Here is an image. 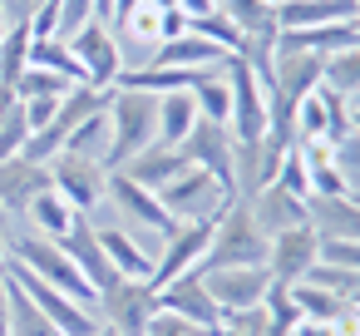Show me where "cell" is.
Returning <instances> with one entry per match:
<instances>
[{"label": "cell", "instance_id": "cell-15", "mask_svg": "<svg viewBox=\"0 0 360 336\" xmlns=\"http://www.w3.org/2000/svg\"><path fill=\"white\" fill-rule=\"evenodd\" d=\"M178 149H183V158H188L193 168H207V173H212V178H222V183L232 178V149H237V139H232V129H227V124L198 119Z\"/></svg>", "mask_w": 360, "mask_h": 336}, {"label": "cell", "instance_id": "cell-17", "mask_svg": "<svg viewBox=\"0 0 360 336\" xmlns=\"http://www.w3.org/2000/svg\"><path fill=\"white\" fill-rule=\"evenodd\" d=\"M242 203H247L252 223L262 228V237H276V232H286V228H301V223H311V213H306V198L286 193L281 183H266V188H257V193H252V198H242Z\"/></svg>", "mask_w": 360, "mask_h": 336}, {"label": "cell", "instance_id": "cell-37", "mask_svg": "<svg viewBox=\"0 0 360 336\" xmlns=\"http://www.w3.org/2000/svg\"><path fill=\"white\" fill-rule=\"evenodd\" d=\"M188 30H193V35H202V40H212V45H217V50H227V55H232V50H237V40H242V35H237V25H232L222 11L193 15V20H188Z\"/></svg>", "mask_w": 360, "mask_h": 336}, {"label": "cell", "instance_id": "cell-36", "mask_svg": "<svg viewBox=\"0 0 360 336\" xmlns=\"http://www.w3.org/2000/svg\"><path fill=\"white\" fill-rule=\"evenodd\" d=\"M306 282H311V287H326V292H335V297H345V301H355V292H360V272L335 267V262H316V267L306 272Z\"/></svg>", "mask_w": 360, "mask_h": 336}, {"label": "cell", "instance_id": "cell-21", "mask_svg": "<svg viewBox=\"0 0 360 336\" xmlns=\"http://www.w3.org/2000/svg\"><path fill=\"white\" fill-rule=\"evenodd\" d=\"M222 60H227V50H217L212 40H202V35H193V30H183V35H173V40H163V45L153 50V65H163V70H188V75H212V70H222Z\"/></svg>", "mask_w": 360, "mask_h": 336}, {"label": "cell", "instance_id": "cell-11", "mask_svg": "<svg viewBox=\"0 0 360 336\" xmlns=\"http://www.w3.org/2000/svg\"><path fill=\"white\" fill-rule=\"evenodd\" d=\"M207 242H212V223H178L168 237H163V247H158V262H153V287H163V282H173V277H183V272H198L202 267V252H207Z\"/></svg>", "mask_w": 360, "mask_h": 336}, {"label": "cell", "instance_id": "cell-38", "mask_svg": "<svg viewBox=\"0 0 360 336\" xmlns=\"http://www.w3.org/2000/svg\"><path fill=\"white\" fill-rule=\"evenodd\" d=\"M271 183H281L286 193H296V198H311V173H306V163H301V154L296 149H286L281 154V163H276V178Z\"/></svg>", "mask_w": 360, "mask_h": 336}, {"label": "cell", "instance_id": "cell-4", "mask_svg": "<svg viewBox=\"0 0 360 336\" xmlns=\"http://www.w3.org/2000/svg\"><path fill=\"white\" fill-rule=\"evenodd\" d=\"M158 203L173 213V223H217L232 203V188L222 178H212L207 168H183L173 183L158 188Z\"/></svg>", "mask_w": 360, "mask_h": 336}, {"label": "cell", "instance_id": "cell-52", "mask_svg": "<svg viewBox=\"0 0 360 336\" xmlns=\"http://www.w3.org/2000/svg\"><path fill=\"white\" fill-rule=\"evenodd\" d=\"M355 25H360V0H355Z\"/></svg>", "mask_w": 360, "mask_h": 336}, {"label": "cell", "instance_id": "cell-22", "mask_svg": "<svg viewBox=\"0 0 360 336\" xmlns=\"http://www.w3.org/2000/svg\"><path fill=\"white\" fill-rule=\"evenodd\" d=\"M94 228H99V247H104V257L119 277H143V282L153 277V252L129 228H119V223H94Z\"/></svg>", "mask_w": 360, "mask_h": 336}, {"label": "cell", "instance_id": "cell-51", "mask_svg": "<svg viewBox=\"0 0 360 336\" xmlns=\"http://www.w3.org/2000/svg\"><path fill=\"white\" fill-rule=\"evenodd\" d=\"M94 336H114V331H109V326H99V331H94Z\"/></svg>", "mask_w": 360, "mask_h": 336}, {"label": "cell", "instance_id": "cell-8", "mask_svg": "<svg viewBox=\"0 0 360 336\" xmlns=\"http://www.w3.org/2000/svg\"><path fill=\"white\" fill-rule=\"evenodd\" d=\"M70 50H75V60H79L84 85H94V89H114V85H119V75H124V50H119V35H114L104 20H89L84 30H75V35H70Z\"/></svg>", "mask_w": 360, "mask_h": 336}, {"label": "cell", "instance_id": "cell-42", "mask_svg": "<svg viewBox=\"0 0 360 336\" xmlns=\"http://www.w3.org/2000/svg\"><path fill=\"white\" fill-rule=\"evenodd\" d=\"M335 168H340L345 188L360 193V134H345V139L335 144Z\"/></svg>", "mask_w": 360, "mask_h": 336}, {"label": "cell", "instance_id": "cell-19", "mask_svg": "<svg viewBox=\"0 0 360 336\" xmlns=\"http://www.w3.org/2000/svg\"><path fill=\"white\" fill-rule=\"evenodd\" d=\"M45 188H50V163H30L25 154L0 163V213H6V218L25 213L30 198L45 193Z\"/></svg>", "mask_w": 360, "mask_h": 336}, {"label": "cell", "instance_id": "cell-30", "mask_svg": "<svg viewBox=\"0 0 360 336\" xmlns=\"http://www.w3.org/2000/svg\"><path fill=\"white\" fill-rule=\"evenodd\" d=\"M60 154H79V158H94V163H104L109 168V114L99 109V114H89L70 139H65V149Z\"/></svg>", "mask_w": 360, "mask_h": 336}, {"label": "cell", "instance_id": "cell-39", "mask_svg": "<svg viewBox=\"0 0 360 336\" xmlns=\"http://www.w3.org/2000/svg\"><path fill=\"white\" fill-rule=\"evenodd\" d=\"M25 139H30V124H25L20 104H11V114L0 119V163H6V158H15V154L25 149Z\"/></svg>", "mask_w": 360, "mask_h": 336}, {"label": "cell", "instance_id": "cell-26", "mask_svg": "<svg viewBox=\"0 0 360 336\" xmlns=\"http://www.w3.org/2000/svg\"><path fill=\"white\" fill-rule=\"evenodd\" d=\"M25 223H30V232H40V237H50V242H60L70 228H75V208H70V198L65 193H55V188H45V193H35L30 198V208L20 213Z\"/></svg>", "mask_w": 360, "mask_h": 336}, {"label": "cell", "instance_id": "cell-7", "mask_svg": "<svg viewBox=\"0 0 360 336\" xmlns=\"http://www.w3.org/2000/svg\"><path fill=\"white\" fill-rule=\"evenodd\" d=\"M50 188L65 193L75 213L94 218L104 208V193H109V168L94 158H79V154H55L50 158Z\"/></svg>", "mask_w": 360, "mask_h": 336}, {"label": "cell", "instance_id": "cell-34", "mask_svg": "<svg viewBox=\"0 0 360 336\" xmlns=\"http://www.w3.org/2000/svg\"><path fill=\"white\" fill-rule=\"evenodd\" d=\"M262 306H266V321H271V336H291V331L301 326V306L291 301V287H281V282H271V287H266V297H262Z\"/></svg>", "mask_w": 360, "mask_h": 336}, {"label": "cell", "instance_id": "cell-5", "mask_svg": "<svg viewBox=\"0 0 360 336\" xmlns=\"http://www.w3.org/2000/svg\"><path fill=\"white\" fill-rule=\"evenodd\" d=\"M158 311V292L143 277H114L99 297H94V316L99 326H109L114 336H143L148 321Z\"/></svg>", "mask_w": 360, "mask_h": 336}, {"label": "cell", "instance_id": "cell-44", "mask_svg": "<svg viewBox=\"0 0 360 336\" xmlns=\"http://www.w3.org/2000/svg\"><path fill=\"white\" fill-rule=\"evenodd\" d=\"M321 262H335V267H350V272H360V242L321 237Z\"/></svg>", "mask_w": 360, "mask_h": 336}, {"label": "cell", "instance_id": "cell-32", "mask_svg": "<svg viewBox=\"0 0 360 336\" xmlns=\"http://www.w3.org/2000/svg\"><path fill=\"white\" fill-rule=\"evenodd\" d=\"M291 301L301 306V321H340V316L350 311L345 297H335V292H326V287H311V282H296V287H291Z\"/></svg>", "mask_w": 360, "mask_h": 336}, {"label": "cell", "instance_id": "cell-13", "mask_svg": "<svg viewBox=\"0 0 360 336\" xmlns=\"http://www.w3.org/2000/svg\"><path fill=\"white\" fill-rule=\"evenodd\" d=\"M350 129H345V94L316 85L301 104H296V144L301 139H326V144H340Z\"/></svg>", "mask_w": 360, "mask_h": 336}, {"label": "cell", "instance_id": "cell-49", "mask_svg": "<svg viewBox=\"0 0 360 336\" xmlns=\"http://www.w3.org/2000/svg\"><path fill=\"white\" fill-rule=\"evenodd\" d=\"M148 6H158V11H178V0H148Z\"/></svg>", "mask_w": 360, "mask_h": 336}, {"label": "cell", "instance_id": "cell-45", "mask_svg": "<svg viewBox=\"0 0 360 336\" xmlns=\"http://www.w3.org/2000/svg\"><path fill=\"white\" fill-rule=\"evenodd\" d=\"M291 336H340V326L335 321H301Z\"/></svg>", "mask_w": 360, "mask_h": 336}, {"label": "cell", "instance_id": "cell-27", "mask_svg": "<svg viewBox=\"0 0 360 336\" xmlns=\"http://www.w3.org/2000/svg\"><path fill=\"white\" fill-rule=\"evenodd\" d=\"M0 282H6V297H11V336H65V331L25 297V287H20L15 277L0 272Z\"/></svg>", "mask_w": 360, "mask_h": 336}, {"label": "cell", "instance_id": "cell-23", "mask_svg": "<svg viewBox=\"0 0 360 336\" xmlns=\"http://www.w3.org/2000/svg\"><path fill=\"white\" fill-rule=\"evenodd\" d=\"M306 213H311V228H316L321 237L360 242V203H355L350 193H340V198H321V193H311V198H306Z\"/></svg>", "mask_w": 360, "mask_h": 336}, {"label": "cell", "instance_id": "cell-16", "mask_svg": "<svg viewBox=\"0 0 360 336\" xmlns=\"http://www.w3.org/2000/svg\"><path fill=\"white\" fill-rule=\"evenodd\" d=\"M276 163H281V149H271L266 139H237L232 149V198H252L257 188H266L276 178Z\"/></svg>", "mask_w": 360, "mask_h": 336}, {"label": "cell", "instance_id": "cell-20", "mask_svg": "<svg viewBox=\"0 0 360 336\" xmlns=\"http://www.w3.org/2000/svg\"><path fill=\"white\" fill-rule=\"evenodd\" d=\"M183 168H188L183 149H178V144H163V139H153L148 149H139V154H134L124 168H114V173H124V178H134L139 188L158 193V188H163V183H173Z\"/></svg>", "mask_w": 360, "mask_h": 336}, {"label": "cell", "instance_id": "cell-18", "mask_svg": "<svg viewBox=\"0 0 360 336\" xmlns=\"http://www.w3.org/2000/svg\"><path fill=\"white\" fill-rule=\"evenodd\" d=\"M60 247L70 252V262L79 267V277L94 287V297H99V292H104V287L119 277V272L109 267L104 247H99V228H94V218H84V213H79V218H75V228L60 237Z\"/></svg>", "mask_w": 360, "mask_h": 336}, {"label": "cell", "instance_id": "cell-31", "mask_svg": "<svg viewBox=\"0 0 360 336\" xmlns=\"http://www.w3.org/2000/svg\"><path fill=\"white\" fill-rule=\"evenodd\" d=\"M193 104H198V114L212 119V124H227V119H232V89H227L222 70L193 80Z\"/></svg>", "mask_w": 360, "mask_h": 336}, {"label": "cell", "instance_id": "cell-14", "mask_svg": "<svg viewBox=\"0 0 360 336\" xmlns=\"http://www.w3.org/2000/svg\"><path fill=\"white\" fill-rule=\"evenodd\" d=\"M217 311H242V306H262L266 287H271V272L266 267H212L202 272Z\"/></svg>", "mask_w": 360, "mask_h": 336}, {"label": "cell", "instance_id": "cell-40", "mask_svg": "<svg viewBox=\"0 0 360 336\" xmlns=\"http://www.w3.org/2000/svg\"><path fill=\"white\" fill-rule=\"evenodd\" d=\"M89 20H99V0H60V40H70Z\"/></svg>", "mask_w": 360, "mask_h": 336}, {"label": "cell", "instance_id": "cell-41", "mask_svg": "<svg viewBox=\"0 0 360 336\" xmlns=\"http://www.w3.org/2000/svg\"><path fill=\"white\" fill-rule=\"evenodd\" d=\"M222 326H227V331H237V336H271L266 306H242V311H222Z\"/></svg>", "mask_w": 360, "mask_h": 336}, {"label": "cell", "instance_id": "cell-54", "mask_svg": "<svg viewBox=\"0 0 360 336\" xmlns=\"http://www.w3.org/2000/svg\"><path fill=\"white\" fill-rule=\"evenodd\" d=\"M6 114H11V109H0V119H6Z\"/></svg>", "mask_w": 360, "mask_h": 336}, {"label": "cell", "instance_id": "cell-29", "mask_svg": "<svg viewBox=\"0 0 360 336\" xmlns=\"http://www.w3.org/2000/svg\"><path fill=\"white\" fill-rule=\"evenodd\" d=\"M30 65H40V70H50V75H60L65 85H84L79 60H75L70 40H60V35H50V40H30Z\"/></svg>", "mask_w": 360, "mask_h": 336}, {"label": "cell", "instance_id": "cell-53", "mask_svg": "<svg viewBox=\"0 0 360 336\" xmlns=\"http://www.w3.org/2000/svg\"><path fill=\"white\" fill-rule=\"evenodd\" d=\"M266 6H281V0H266Z\"/></svg>", "mask_w": 360, "mask_h": 336}, {"label": "cell", "instance_id": "cell-28", "mask_svg": "<svg viewBox=\"0 0 360 336\" xmlns=\"http://www.w3.org/2000/svg\"><path fill=\"white\" fill-rule=\"evenodd\" d=\"M198 119H202V114H198V104H193V89L158 94V139H163V144H183Z\"/></svg>", "mask_w": 360, "mask_h": 336}, {"label": "cell", "instance_id": "cell-47", "mask_svg": "<svg viewBox=\"0 0 360 336\" xmlns=\"http://www.w3.org/2000/svg\"><path fill=\"white\" fill-rule=\"evenodd\" d=\"M0 336H11V297H6V282H0Z\"/></svg>", "mask_w": 360, "mask_h": 336}, {"label": "cell", "instance_id": "cell-10", "mask_svg": "<svg viewBox=\"0 0 360 336\" xmlns=\"http://www.w3.org/2000/svg\"><path fill=\"white\" fill-rule=\"evenodd\" d=\"M153 292H158V311L183 316V321H193V326H202V331H217V326H222V311H217V301H212L202 272H183V277H173V282H163V287H153Z\"/></svg>", "mask_w": 360, "mask_h": 336}, {"label": "cell", "instance_id": "cell-46", "mask_svg": "<svg viewBox=\"0 0 360 336\" xmlns=\"http://www.w3.org/2000/svg\"><path fill=\"white\" fill-rule=\"evenodd\" d=\"M178 11L193 20V15H207V11H217V0H178Z\"/></svg>", "mask_w": 360, "mask_h": 336}, {"label": "cell", "instance_id": "cell-6", "mask_svg": "<svg viewBox=\"0 0 360 336\" xmlns=\"http://www.w3.org/2000/svg\"><path fill=\"white\" fill-rule=\"evenodd\" d=\"M222 80L232 89V119H227L232 139H262L266 134V80L237 55L222 60Z\"/></svg>", "mask_w": 360, "mask_h": 336}, {"label": "cell", "instance_id": "cell-1", "mask_svg": "<svg viewBox=\"0 0 360 336\" xmlns=\"http://www.w3.org/2000/svg\"><path fill=\"white\" fill-rule=\"evenodd\" d=\"M109 173L124 168L139 149L158 139V94L148 89H109Z\"/></svg>", "mask_w": 360, "mask_h": 336}, {"label": "cell", "instance_id": "cell-55", "mask_svg": "<svg viewBox=\"0 0 360 336\" xmlns=\"http://www.w3.org/2000/svg\"><path fill=\"white\" fill-rule=\"evenodd\" d=\"M350 198H355V203H360V193H350Z\"/></svg>", "mask_w": 360, "mask_h": 336}, {"label": "cell", "instance_id": "cell-33", "mask_svg": "<svg viewBox=\"0 0 360 336\" xmlns=\"http://www.w3.org/2000/svg\"><path fill=\"white\" fill-rule=\"evenodd\" d=\"M321 85H326V89H335V94H360V45L326 55Z\"/></svg>", "mask_w": 360, "mask_h": 336}, {"label": "cell", "instance_id": "cell-9", "mask_svg": "<svg viewBox=\"0 0 360 336\" xmlns=\"http://www.w3.org/2000/svg\"><path fill=\"white\" fill-rule=\"evenodd\" d=\"M316 262H321V232H316L311 223L266 237V272H271V282L296 287V282H306V272H311Z\"/></svg>", "mask_w": 360, "mask_h": 336}, {"label": "cell", "instance_id": "cell-25", "mask_svg": "<svg viewBox=\"0 0 360 336\" xmlns=\"http://www.w3.org/2000/svg\"><path fill=\"white\" fill-rule=\"evenodd\" d=\"M281 50H306V55H335V50H350L360 45V25L355 20H340V25H311V30H281L276 40Z\"/></svg>", "mask_w": 360, "mask_h": 336}, {"label": "cell", "instance_id": "cell-43", "mask_svg": "<svg viewBox=\"0 0 360 336\" xmlns=\"http://www.w3.org/2000/svg\"><path fill=\"white\" fill-rule=\"evenodd\" d=\"M143 336H217V331H202V326H193V321H183V316L153 311V321H148V331H143Z\"/></svg>", "mask_w": 360, "mask_h": 336}, {"label": "cell", "instance_id": "cell-48", "mask_svg": "<svg viewBox=\"0 0 360 336\" xmlns=\"http://www.w3.org/2000/svg\"><path fill=\"white\" fill-rule=\"evenodd\" d=\"M6 247H11V218L0 213V262H6Z\"/></svg>", "mask_w": 360, "mask_h": 336}, {"label": "cell", "instance_id": "cell-35", "mask_svg": "<svg viewBox=\"0 0 360 336\" xmlns=\"http://www.w3.org/2000/svg\"><path fill=\"white\" fill-rule=\"evenodd\" d=\"M65 89H75V85H65L60 75H50V70H40V65H25L20 80H15V99H55V94H65Z\"/></svg>", "mask_w": 360, "mask_h": 336}, {"label": "cell", "instance_id": "cell-3", "mask_svg": "<svg viewBox=\"0 0 360 336\" xmlns=\"http://www.w3.org/2000/svg\"><path fill=\"white\" fill-rule=\"evenodd\" d=\"M212 267H266V237L252 223L242 198H232L227 213L212 223V242H207L198 272H212Z\"/></svg>", "mask_w": 360, "mask_h": 336}, {"label": "cell", "instance_id": "cell-24", "mask_svg": "<svg viewBox=\"0 0 360 336\" xmlns=\"http://www.w3.org/2000/svg\"><path fill=\"white\" fill-rule=\"evenodd\" d=\"M355 20V0H281L276 25L281 30H311V25H340Z\"/></svg>", "mask_w": 360, "mask_h": 336}, {"label": "cell", "instance_id": "cell-2", "mask_svg": "<svg viewBox=\"0 0 360 336\" xmlns=\"http://www.w3.org/2000/svg\"><path fill=\"white\" fill-rule=\"evenodd\" d=\"M6 257L15 262V267H25L30 277H40V282H50V287H60L65 297H75V301H84V306H94V287L79 277V267L70 262V252L60 247V242H50V237H40V232H15L11 228V247H6Z\"/></svg>", "mask_w": 360, "mask_h": 336}, {"label": "cell", "instance_id": "cell-50", "mask_svg": "<svg viewBox=\"0 0 360 336\" xmlns=\"http://www.w3.org/2000/svg\"><path fill=\"white\" fill-rule=\"evenodd\" d=\"M6 30H11V20H6V11H0V40H6Z\"/></svg>", "mask_w": 360, "mask_h": 336}, {"label": "cell", "instance_id": "cell-12", "mask_svg": "<svg viewBox=\"0 0 360 336\" xmlns=\"http://www.w3.org/2000/svg\"><path fill=\"white\" fill-rule=\"evenodd\" d=\"M321 70L326 60L321 55H306V50H281L276 45V60H271V80H266V99H281V104H301L316 85H321Z\"/></svg>", "mask_w": 360, "mask_h": 336}]
</instances>
